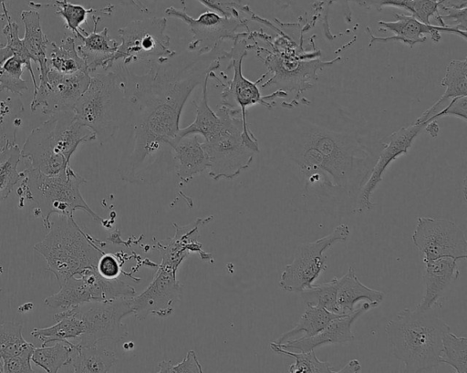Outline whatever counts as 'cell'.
Listing matches in <instances>:
<instances>
[{"label":"cell","instance_id":"1","mask_svg":"<svg viewBox=\"0 0 467 373\" xmlns=\"http://www.w3.org/2000/svg\"><path fill=\"white\" fill-rule=\"evenodd\" d=\"M222 44L208 51L176 53L138 75L115 62L124 81L132 128V148L118 166L121 180L135 184H153L162 180L173 161L171 144L178 139L182 109L194 88L227 58Z\"/></svg>","mask_w":467,"mask_h":373},{"label":"cell","instance_id":"2","mask_svg":"<svg viewBox=\"0 0 467 373\" xmlns=\"http://www.w3.org/2000/svg\"><path fill=\"white\" fill-rule=\"evenodd\" d=\"M381 147L382 140L372 142L357 130H337L306 120L296 126L292 159L306 186L321 181L353 193L367 181Z\"/></svg>","mask_w":467,"mask_h":373},{"label":"cell","instance_id":"3","mask_svg":"<svg viewBox=\"0 0 467 373\" xmlns=\"http://www.w3.org/2000/svg\"><path fill=\"white\" fill-rule=\"evenodd\" d=\"M262 25L277 33L275 37L263 31H252L253 36L265 42L269 47H262L251 36L249 30L246 39L248 49L254 50L256 57L266 67L269 79L261 84V88L275 87L282 90L287 97L293 96L289 101L282 102L281 106L292 109L299 104H309L303 93L308 90L317 79V72L331 67L341 59L337 56L330 60H321L320 50L315 47L312 51L305 50L303 34H299L297 44L285 30L279 28L274 22L264 18Z\"/></svg>","mask_w":467,"mask_h":373},{"label":"cell","instance_id":"4","mask_svg":"<svg viewBox=\"0 0 467 373\" xmlns=\"http://www.w3.org/2000/svg\"><path fill=\"white\" fill-rule=\"evenodd\" d=\"M132 315L130 297L94 301L63 309L54 316L56 323L34 328L31 335L42 345L57 341L90 347L106 340L119 341L128 336L123 319Z\"/></svg>","mask_w":467,"mask_h":373},{"label":"cell","instance_id":"5","mask_svg":"<svg viewBox=\"0 0 467 373\" xmlns=\"http://www.w3.org/2000/svg\"><path fill=\"white\" fill-rule=\"evenodd\" d=\"M385 331L392 355L404 365V372H429L441 363L442 339L450 326L431 309L400 311Z\"/></svg>","mask_w":467,"mask_h":373},{"label":"cell","instance_id":"6","mask_svg":"<svg viewBox=\"0 0 467 373\" xmlns=\"http://www.w3.org/2000/svg\"><path fill=\"white\" fill-rule=\"evenodd\" d=\"M96 140L94 132L73 111L50 115L32 130L22 149L26 166L47 175H57L67 167L80 143Z\"/></svg>","mask_w":467,"mask_h":373},{"label":"cell","instance_id":"7","mask_svg":"<svg viewBox=\"0 0 467 373\" xmlns=\"http://www.w3.org/2000/svg\"><path fill=\"white\" fill-rule=\"evenodd\" d=\"M105 243L85 233L74 216L58 215L48 233L34 245L62 285L69 277L97 268Z\"/></svg>","mask_w":467,"mask_h":373},{"label":"cell","instance_id":"8","mask_svg":"<svg viewBox=\"0 0 467 373\" xmlns=\"http://www.w3.org/2000/svg\"><path fill=\"white\" fill-rule=\"evenodd\" d=\"M74 113L94 132L100 144L111 140L130 116L119 73L114 68L91 77L88 88L75 105Z\"/></svg>","mask_w":467,"mask_h":373},{"label":"cell","instance_id":"9","mask_svg":"<svg viewBox=\"0 0 467 373\" xmlns=\"http://www.w3.org/2000/svg\"><path fill=\"white\" fill-rule=\"evenodd\" d=\"M19 191L24 197L36 203L38 214L47 229L51 226L52 215L74 216L77 210L103 223V219L88 205L80 192V185L87 181L70 166L57 175H47L26 166L21 171Z\"/></svg>","mask_w":467,"mask_h":373},{"label":"cell","instance_id":"10","mask_svg":"<svg viewBox=\"0 0 467 373\" xmlns=\"http://www.w3.org/2000/svg\"><path fill=\"white\" fill-rule=\"evenodd\" d=\"M219 131L202 146L209 159L208 174L215 181L233 180L246 170L259 152L256 137L244 126L240 110L220 106Z\"/></svg>","mask_w":467,"mask_h":373},{"label":"cell","instance_id":"11","mask_svg":"<svg viewBox=\"0 0 467 373\" xmlns=\"http://www.w3.org/2000/svg\"><path fill=\"white\" fill-rule=\"evenodd\" d=\"M247 31L238 32L234 38L233 46L228 50L227 58L230 59L229 67L233 68V78H229L226 74L219 77L214 71L209 73V78L215 80L219 87L222 88L221 106L231 109L240 110L244 126L249 129L246 119V109L250 106L261 104L267 109L271 110L275 106V98H287V94L282 90H275L269 95L263 96L258 88L266 77L263 74L256 81H251L243 75V60L248 54V41L246 39Z\"/></svg>","mask_w":467,"mask_h":373},{"label":"cell","instance_id":"12","mask_svg":"<svg viewBox=\"0 0 467 373\" xmlns=\"http://www.w3.org/2000/svg\"><path fill=\"white\" fill-rule=\"evenodd\" d=\"M166 17H148L133 20L118 30L120 44L112 58V64L120 62L129 66L143 62L149 66L161 64L176 54L171 47L166 33Z\"/></svg>","mask_w":467,"mask_h":373},{"label":"cell","instance_id":"13","mask_svg":"<svg viewBox=\"0 0 467 373\" xmlns=\"http://www.w3.org/2000/svg\"><path fill=\"white\" fill-rule=\"evenodd\" d=\"M349 234V226L347 223H341L330 233L316 241L296 245L294 258L284 268L278 285L290 293L309 288L327 268L325 251L334 243L345 242Z\"/></svg>","mask_w":467,"mask_h":373},{"label":"cell","instance_id":"14","mask_svg":"<svg viewBox=\"0 0 467 373\" xmlns=\"http://www.w3.org/2000/svg\"><path fill=\"white\" fill-rule=\"evenodd\" d=\"M135 289L119 277H102L97 268L73 275L60 285V290L45 298L44 304L51 308H67L80 304L132 297Z\"/></svg>","mask_w":467,"mask_h":373},{"label":"cell","instance_id":"15","mask_svg":"<svg viewBox=\"0 0 467 373\" xmlns=\"http://www.w3.org/2000/svg\"><path fill=\"white\" fill-rule=\"evenodd\" d=\"M412 243L423 254V262L442 257L466 259L467 241L463 231L446 218L418 217Z\"/></svg>","mask_w":467,"mask_h":373},{"label":"cell","instance_id":"16","mask_svg":"<svg viewBox=\"0 0 467 373\" xmlns=\"http://www.w3.org/2000/svg\"><path fill=\"white\" fill-rule=\"evenodd\" d=\"M39 79L30 109L35 111L41 108L43 114L50 116L73 111L78 100L88 88L91 76L87 70L64 74L47 67V75Z\"/></svg>","mask_w":467,"mask_h":373},{"label":"cell","instance_id":"17","mask_svg":"<svg viewBox=\"0 0 467 373\" xmlns=\"http://www.w3.org/2000/svg\"><path fill=\"white\" fill-rule=\"evenodd\" d=\"M165 14L182 20L188 26L192 35V39L188 45L189 51H208L225 39L235 38L241 28L250 30L247 17H228L212 10L202 13L197 18L192 17L185 10L173 6L167 7Z\"/></svg>","mask_w":467,"mask_h":373},{"label":"cell","instance_id":"18","mask_svg":"<svg viewBox=\"0 0 467 373\" xmlns=\"http://www.w3.org/2000/svg\"><path fill=\"white\" fill-rule=\"evenodd\" d=\"M429 122V120H415L409 126L401 127L382 140V147L377 161L358 194L356 212L362 213L374 208L375 203L371 201V196L382 181L385 171L392 161L408 153L414 140Z\"/></svg>","mask_w":467,"mask_h":373},{"label":"cell","instance_id":"19","mask_svg":"<svg viewBox=\"0 0 467 373\" xmlns=\"http://www.w3.org/2000/svg\"><path fill=\"white\" fill-rule=\"evenodd\" d=\"M177 271V268L161 264L147 288L130 297L132 315L136 318L144 320L149 315L165 317L173 312L182 294Z\"/></svg>","mask_w":467,"mask_h":373},{"label":"cell","instance_id":"20","mask_svg":"<svg viewBox=\"0 0 467 373\" xmlns=\"http://www.w3.org/2000/svg\"><path fill=\"white\" fill-rule=\"evenodd\" d=\"M379 30L389 31L393 36L379 37L372 34L368 26L367 33L369 36L368 47H371L375 43H387L391 41L401 42L410 47L417 44H421L427 40V36L431 39L439 43L441 39V33L454 34L466 40V31L458 29L451 25L436 26L425 24L415 18L413 16L404 14H395L394 21H379Z\"/></svg>","mask_w":467,"mask_h":373},{"label":"cell","instance_id":"21","mask_svg":"<svg viewBox=\"0 0 467 373\" xmlns=\"http://www.w3.org/2000/svg\"><path fill=\"white\" fill-rule=\"evenodd\" d=\"M375 307L373 304L365 301L352 313L334 318L313 337L296 338L282 344L274 343L283 349L300 352L314 350L324 345L351 343L355 339L352 332L353 324L359 316Z\"/></svg>","mask_w":467,"mask_h":373},{"label":"cell","instance_id":"22","mask_svg":"<svg viewBox=\"0 0 467 373\" xmlns=\"http://www.w3.org/2000/svg\"><path fill=\"white\" fill-rule=\"evenodd\" d=\"M100 17L101 16H93L94 27L91 32L87 33L82 28L76 36L82 42L77 46L78 53L86 62L89 74L99 68L104 71L110 69L113 66L112 58L119 47L117 40L110 37L108 27L101 31L97 30Z\"/></svg>","mask_w":467,"mask_h":373},{"label":"cell","instance_id":"23","mask_svg":"<svg viewBox=\"0 0 467 373\" xmlns=\"http://www.w3.org/2000/svg\"><path fill=\"white\" fill-rule=\"evenodd\" d=\"M171 152L173 169L182 183L209 168L207 153L196 134L178 138L171 144Z\"/></svg>","mask_w":467,"mask_h":373},{"label":"cell","instance_id":"24","mask_svg":"<svg viewBox=\"0 0 467 373\" xmlns=\"http://www.w3.org/2000/svg\"><path fill=\"white\" fill-rule=\"evenodd\" d=\"M211 218H197L196 221L185 226H179L174 223L176 228L174 236L166 241L157 242L156 249L161 254V264L178 269L191 253L207 255L202 251V244L197 241V237L199 226L209 223L212 220Z\"/></svg>","mask_w":467,"mask_h":373},{"label":"cell","instance_id":"25","mask_svg":"<svg viewBox=\"0 0 467 373\" xmlns=\"http://www.w3.org/2000/svg\"><path fill=\"white\" fill-rule=\"evenodd\" d=\"M423 263L425 271L422 278L425 293L416 308L428 310L437 304L450 285L458 279L460 272L457 261L451 257H442Z\"/></svg>","mask_w":467,"mask_h":373},{"label":"cell","instance_id":"26","mask_svg":"<svg viewBox=\"0 0 467 373\" xmlns=\"http://www.w3.org/2000/svg\"><path fill=\"white\" fill-rule=\"evenodd\" d=\"M385 297V294L374 288L368 287L358 278L353 267H349L347 273L337 277V290L336 307L337 313L348 315L356 308L359 301H367L378 307Z\"/></svg>","mask_w":467,"mask_h":373},{"label":"cell","instance_id":"27","mask_svg":"<svg viewBox=\"0 0 467 373\" xmlns=\"http://www.w3.org/2000/svg\"><path fill=\"white\" fill-rule=\"evenodd\" d=\"M283 8L291 9L298 18V24L306 29L313 28L319 21L323 26L324 36L327 40H333L337 35L332 34L328 14L330 6L338 0H274ZM344 4L350 7L345 1Z\"/></svg>","mask_w":467,"mask_h":373},{"label":"cell","instance_id":"28","mask_svg":"<svg viewBox=\"0 0 467 373\" xmlns=\"http://www.w3.org/2000/svg\"><path fill=\"white\" fill-rule=\"evenodd\" d=\"M441 85L445 88L444 93L429 109L423 111L416 120H430L429 118L444 108V104L448 100L467 96V59L451 60L446 67Z\"/></svg>","mask_w":467,"mask_h":373},{"label":"cell","instance_id":"29","mask_svg":"<svg viewBox=\"0 0 467 373\" xmlns=\"http://www.w3.org/2000/svg\"><path fill=\"white\" fill-rule=\"evenodd\" d=\"M21 19L25 26L23 45L31 59L38 64L39 78H42L47 71V52L50 42L42 30L37 11L24 10L21 13Z\"/></svg>","mask_w":467,"mask_h":373},{"label":"cell","instance_id":"30","mask_svg":"<svg viewBox=\"0 0 467 373\" xmlns=\"http://www.w3.org/2000/svg\"><path fill=\"white\" fill-rule=\"evenodd\" d=\"M341 316L343 315L332 313L322 306L306 304V309L297 324L292 329L280 335L275 343L282 344L296 338L313 337L334 318Z\"/></svg>","mask_w":467,"mask_h":373},{"label":"cell","instance_id":"31","mask_svg":"<svg viewBox=\"0 0 467 373\" xmlns=\"http://www.w3.org/2000/svg\"><path fill=\"white\" fill-rule=\"evenodd\" d=\"M208 79L209 76L201 85L202 98L200 101L198 103L196 101H192L196 109L195 119L189 126L180 129L178 138L196 134L201 135L203 138V140H207L219 131L222 125V119L209 105L207 88Z\"/></svg>","mask_w":467,"mask_h":373},{"label":"cell","instance_id":"32","mask_svg":"<svg viewBox=\"0 0 467 373\" xmlns=\"http://www.w3.org/2000/svg\"><path fill=\"white\" fill-rule=\"evenodd\" d=\"M116 354L98 345L78 347L67 366L73 372H109L117 362Z\"/></svg>","mask_w":467,"mask_h":373},{"label":"cell","instance_id":"33","mask_svg":"<svg viewBox=\"0 0 467 373\" xmlns=\"http://www.w3.org/2000/svg\"><path fill=\"white\" fill-rule=\"evenodd\" d=\"M50 51L47 56V67L57 72L71 74L80 70H88L86 62L78 55L75 38L67 36L60 44L49 43Z\"/></svg>","mask_w":467,"mask_h":373},{"label":"cell","instance_id":"34","mask_svg":"<svg viewBox=\"0 0 467 373\" xmlns=\"http://www.w3.org/2000/svg\"><path fill=\"white\" fill-rule=\"evenodd\" d=\"M51 347L42 345L35 347L31 361L46 372L56 373L62 367L67 366L73 353L78 347L71 342L57 341Z\"/></svg>","mask_w":467,"mask_h":373},{"label":"cell","instance_id":"35","mask_svg":"<svg viewBox=\"0 0 467 373\" xmlns=\"http://www.w3.org/2000/svg\"><path fill=\"white\" fill-rule=\"evenodd\" d=\"M21 160V149L15 141H7L0 147V202L12 192L21 180L17 165Z\"/></svg>","mask_w":467,"mask_h":373},{"label":"cell","instance_id":"36","mask_svg":"<svg viewBox=\"0 0 467 373\" xmlns=\"http://www.w3.org/2000/svg\"><path fill=\"white\" fill-rule=\"evenodd\" d=\"M56 7V15L64 18L66 28L75 34V36L82 30L81 25L86 21L88 16L92 13H99L102 16H110L113 13L114 5H108L100 9L85 8L67 0H56L53 5Z\"/></svg>","mask_w":467,"mask_h":373},{"label":"cell","instance_id":"37","mask_svg":"<svg viewBox=\"0 0 467 373\" xmlns=\"http://www.w3.org/2000/svg\"><path fill=\"white\" fill-rule=\"evenodd\" d=\"M271 349L279 355L295 358V362L288 368L290 373H332L335 372L328 361H321L314 350L300 352L290 351L279 347L274 342L270 343Z\"/></svg>","mask_w":467,"mask_h":373},{"label":"cell","instance_id":"38","mask_svg":"<svg viewBox=\"0 0 467 373\" xmlns=\"http://www.w3.org/2000/svg\"><path fill=\"white\" fill-rule=\"evenodd\" d=\"M441 363L449 365L456 373H466L467 337L447 332L442 339Z\"/></svg>","mask_w":467,"mask_h":373},{"label":"cell","instance_id":"39","mask_svg":"<svg viewBox=\"0 0 467 373\" xmlns=\"http://www.w3.org/2000/svg\"><path fill=\"white\" fill-rule=\"evenodd\" d=\"M23 325L17 322L0 323V359L20 355L35 347L22 335Z\"/></svg>","mask_w":467,"mask_h":373},{"label":"cell","instance_id":"40","mask_svg":"<svg viewBox=\"0 0 467 373\" xmlns=\"http://www.w3.org/2000/svg\"><path fill=\"white\" fill-rule=\"evenodd\" d=\"M26 64L17 56L6 58L0 65V91L6 89L12 93L22 95L28 88L26 80L22 79V74Z\"/></svg>","mask_w":467,"mask_h":373},{"label":"cell","instance_id":"41","mask_svg":"<svg viewBox=\"0 0 467 373\" xmlns=\"http://www.w3.org/2000/svg\"><path fill=\"white\" fill-rule=\"evenodd\" d=\"M337 290V277L322 284L312 285L309 288L301 291V297L305 304L318 306L327 310L337 313L336 299Z\"/></svg>","mask_w":467,"mask_h":373},{"label":"cell","instance_id":"42","mask_svg":"<svg viewBox=\"0 0 467 373\" xmlns=\"http://www.w3.org/2000/svg\"><path fill=\"white\" fill-rule=\"evenodd\" d=\"M4 34L6 36L7 44L5 47L0 48V65L8 57L12 56H17L22 58L26 64V67L30 71L34 90L36 92L37 85L35 79V75L31 67V57L23 45L22 39L18 36V26L16 22L9 21L8 24L3 29Z\"/></svg>","mask_w":467,"mask_h":373},{"label":"cell","instance_id":"43","mask_svg":"<svg viewBox=\"0 0 467 373\" xmlns=\"http://www.w3.org/2000/svg\"><path fill=\"white\" fill-rule=\"evenodd\" d=\"M209 10L228 17H241V14L250 16L253 12L243 0H198Z\"/></svg>","mask_w":467,"mask_h":373},{"label":"cell","instance_id":"44","mask_svg":"<svg viewBox=\"0 0 467 373\" xmlns=\"http://www.w3.org/2000/svg\"><path fill=\"white\" fill-rule=\"evenodd\" d=\"M440 4V0H412L408 11L420 22L431 24V18L437 19L441 14Z\"/></svg>","mask_w":467,"mask_h":373},{"label":"cell","instance_id":"45","mask_svg":"<svg viewBox=\"0 0 467 373\" xmlns=\"http://www.w3.org/2000/svg\"><path fill=\"white\" fill-rule=\"evenodd\" d=\"M160 373L197 372L202 373V368L194 350H189L185 357L178 364L172 365L171 360L159 363Z\"/></svg>","mask_w":467,"mask_h":373},{"label":"cell","instance_id":"46","mask_svg":"<svg viewBox=\"0 0 467 373\" xmlns=\"http://www.w3.org/2000/svg\"><path fill=\"white\" fill-rule=\"evenodd\" d=\"M34 349L29 348L20 355L3 358V372H34L30 363Z\"/></svg>","mask_w":467,"mask_h":373},{"label":"cell","instance_id":"47","mask_svg":"<svg viewBox=\"0 0 467 373\" xmlns=\"http://www.w3.org/2000/svg\"><path fill=\"white\" fill-rule=\"evenodd\" d=\"M120 269V262L113 254L103 253L97 264V271L102 277L107 279L118 278L121 271Z\"/></svg>","mask_w":467,"mask_h":373},{"label":"cell","instance_id":"48","mask_svg":"<svg viewBox=\"0 0 467 373\" xmlns=\"http://www.w3.org/2000/svg\"><path fill=\"white\" fill-rule=\"evenodd\" d=\"M445 116H453L467 121V96L451 99L448 105L431 118L437 120V119Z\"/></svg>","mask_w":467,"mask_h":373},{"label":"cell","instance_id":"49","mask_svg":"<svg viewBox=\"0 0 467 373\" xmlns=\"http://www.w3.org/2000/svg\"><path fill=\"white\" fill-rule=\"evenodd\" d=\"M348 4L354 2L359 6L365 8H375L377 11H381L385 6H393L409 10L412 0H345Z\"/></svg>","mask_w":467,"mask_h":373},{"label":"cell","instance_id":"50","mask_svg":"<svg viewBox=\"0 0 467 373\" xmlns=\"http://www.w3.org/2000/svg\"><path fill=\"white\" fill-rule=\"evenodd\" d=\"M361 370V364L359 360L354 358L349 360L342 368L338 370H335V372L340 373V372H360Z\"/></svg>","mask_w":467,"mask_h":373},{"label":"cell","instance_id":"51","mask_svg":"<svg viewBox=\"0 0 467 373\" xmlns=\"http://www.w3.org/2000/svg\"><path fill=\"white\" fill-rule=\"evenodd\" d=\"M12 113V109L10 108V103L8 100L1 101L0 100V125H4L5 121V118L9 117Z\"/></svg>","mask_w":467,"mask_h":373},{"label":"cell","instance_id":"52","mask_svg":"<svg viewBox=\"0 0 467 373\" xmlns=\"http://www.w3.org/2000/svg\"><path fill=\"white\" fill-rule=\"evenodd\" d=\"M118 2L123 5L133 6L141 13H149V9L140 0H118Z\"/></svg>","mask_w":467,"mask_h":373},{"label":"cell","instance_id":"53","mask_svg":"<svg viewBox=\"0 0 467 373\" xmlns=\"http://www.w3.org/2000/svg\"><path fill=\"white\" fill-rule=\"evenodd\" d=\"M424 130L431 137L435 138L439 133V125L436 120L430 121L424 128Z\"/></svg>","mask_w":467,"mask_h":373},{"label":"cell","instance_id":"54","mask_svg":"<svg viewBox=\"0 0 467 373\" xmlns=\"http://www.w3.org/2000/svg\"><path fill=\"white\" fill-rule=\"evenodd\" d=\"M7 141H8V140L5 136V126L0 125V147L5 145Z\"/></svg>","mask_w":467,"mask_h":373},{"label":"cell","instance_id":"55","mask_svg":"<svg viewBox=\"0 0 467 373\" xmlns=\"http://www.w3.org/2000/svg\"><path fill=\"white\" fill-rule=\"evenodd\" d=\"M0 372H3V364H1V363H0Z\"/></svg>","mask_w":467,"mask_h":373},{"label":"cell","instance_id":"56","mask_svg":"<svg viewBox=\"0 0 467 373\" xmlns=\"http://www.w3.org/2000/svg\"><path fill=\"white\" fill-rule=\"evenodd\" d=\"M153 1H159V0H153Z\"/></svg>","mask_w":467,"mask_h":373},{"label":"cell","instance_id":"57","mask_svg":"<svg viewBox=\"0 0 467 373\" xmlns=\"http://www.w3.org/2000/svg\"><path fill=\"white\" fill-rule=\"evenodd\" d=\"M434 1H437V0H434Z\"/></svg>","mask_w":467,"mask_h":373}]
</instances>
